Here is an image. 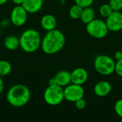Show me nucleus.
Returning a JSON list of instances; mask_svg holds the SVG:
<instances>
[{"instance_id": "1", "label": "nucleus", "mask_w": 122, "mask_h": 122, "mask_svg": "<svg viewBox=\"0 0 122 122\" xmlns=\"http://www.w3.org/2000/svg\"><path fill=\"white\" fill-rule=\"evenodd\" d=\"M66 43L64 34L59 29H54L48 31L41 39V48L43 52L48 55H52L61 51Z\"/></svg>"}, {"instance_id": "2", "label": "nucleus", "mask_w": 122, "mask_h": 122, "mask_svg": "<svg viewBox=\"0 0 122 122\" xmlns=\"http://www.w3.org/2000/svg\"><path fill=\"white\" fill-rule=\"evenodd\" d=\"M31 98L30 90L24 84H15L7 92L6 100L14 107H22L25 106Z\"/></svg>"}, {"instance_id": "3", "label": "nucleus", "mask_w": 122, "mask_h": 122, "mask_svg": "<svg viewBox=\"0 0 122 122\" xmlns=\"http://www.w3.org/2000/svg\"><path fill=\"white\" fill-rule=\"evenodd\" d=\"M41 38L38 31L34 29L25 30L19 37V45L26 53H34L41 47Z\"/></svg>"}, {"instance_id": "4", "label": "nucleus", "mask_w": 122, "mask_h": 122, "mask_svg": "<svg viewBox=\"0 0 122 122\" xmlns=\"http://www.w3.org/2000/svg\"><path fill=\"white\" fill-rule=\"evenodd\" d=\"M64 99V89L57 84L49 85L44 92V100L50 106H57Z\"/></svg>"}, {"instance_id": "5", "label": "nucleus", "mask_w": 122, "mask_h": 122, "mask_svg": "<svg viewBox=\"0 0 122 122\" xmlns=\"http://www.w3.org/2000/svg\"><path fill=\"white\" fill-rule=\"evenodd\" d=\"M94 68L102 75H110L114 72L115 62L107 55H99L94 60Z\"/></svg>"}, {"instance_id": "6", "label": "nucleus", "mask_w": 122, "mask_h": 122, "mask_svg": "<svg viewBox=\"0 0 122 122\" xmlns=\"http://www.w3.org/2000/svg\"><path fill=\"white\" fill-rule=\"evenodd\" d=\"M86 30L91 36L95 39L104 38L109 31L106 21L96 19L86 24Z\"/></svg>"}, {"instance_id": "7", "label": "nucleus", "mask_w": 122, "mask_h": 122, "mask_svg": "<svg viewBox=\"0 0 122 122\" xmlns=\"http://www.w3.org/2000/svg\"><path fill=\"white\" fill-rule=\"evenodd\" d=\"M64 99L70 102H75L77 100L84 98V89L81 85L76 84H69L64 89Z\"/></svg>"}, {"instance_id": "8", "label": "nucleus", "mask_w": 122, "mask_h": 122, "mask_svg": "<svg viewBox=\"0 0 122 122\" xmlns=\"http://www.w3.org/2000/svg\"><path fill=\"white\" fill-rule=\"evenodd\" d=\"M28 17V12L21 5H16L11 11L10 19L11 23L16 26H23Z\"/></svg>"}, {"instance_id": "9", "label": "nucleus", "mask_w": 122, "mask_h": 122, "mask_svg": "<svg viewBox=\"0 0 122 122\" xmlns=\"http://www.w3.org/2000/svg\"><path fill=\"white\" fill-rule=\"evenodd\" d=\"M107 26L109 31L114 32L122 29V14L119 11H114L112 14L107 18Z\"/></svg>"}, {"instance_id": "10", "label": "nucleus", "mask_w": 122, "mask_h": 122, "mask_svg": "<svg viewBox=\"0 0 122 122\" xmlns=\"http://www.w3.org/2000/svg\"><path fill=\"white\" fill-rule=\"evenodd\" d=\"M89 74L87 71L81 67L74 69L71 73V83L82 85L84 84L88 79Z\"/></svg>"}, {"instance_id": "11", "label": "nucleus", "mask_w": 122, "mask_h": 122, "mask_svg": "<svg viewBox=\"0 0 122 122\" xmlns=\"http://www.w3.org/2000/svg\"><path fill=\"white\" fill-rule=\"evenodd\" d=\"M112 91V84L107 81H102L98 82L94 88V94L99 97H104L110 94Z\"/></svg>"}, {"instance_id": "12", "label": "nucleus", "mask_w": 122, "mask_h": 122, "mask_svg": "<svg viewBox=\"0 0 122 122\" xmlns=\"http://www.w3.org/2000/svg\"><path fill=\"white\" fill-rule=\"evenodd\" d=\"M21 6L29 14H34L42 8L43 0H24Z\"/></svg>"}, {"instance_id": "13", "label": "nucleus", "mask_w": 122, "mask_h": 122, "mask_svg": "<svg viewBox=\"0 0 122 122\" xmlns=\"http://www.w3.org/2000/svg\"><path fill=\"white\" fill-rule=\"evenodd\" d=\"M54 79L56 84L61 87H65L71 83V73L66 70H61L57 72L54 76Z\"/></svg>"}, {"instance_id": "14", "label": "nucleus", "mask_w": 122, "mask_h": 122, "mask_svg": "<svg viewBox=\"0 0 122 122\" xmlns=\"http://www.w3.org/2000/svg\"><path fill=\"white\" fill-rule=\"evenodd\" d=\"M41 25L42 28L46 31L56 29L57 25V21L54 16L47 14L44 15L41 19Z\"/></svg>"}, {"instance_id": "15", "label": "nucleus", "mask_w": 122, "mask_h": 122, "mask_svg": "<svg viewBox=\"0 0 122 122\" xmlns=\"http://www.w3.org/2000/svg\"><path fill=\"white\" fill-rule=\"evenodd\" d=\"M4 47L9 51H14L17 49L19 45V39L14 35L8 36L4 41Z\"/></svg>"}, {"instance_id": "16", "label": "nucleus", "mask_w": 122, "mask_h": 122, "mask_svg": "<svg viewBox=\"0 0 122 122\" xmlns=\"http://www.w3.org/2000/svg\"><path fill=\"white\" fill-rule=\"evenodd\" d=\"M94 17H95V11L92 7L88 6V7L83 8L81 16L80 17L83 23L86 24L90 21H92L93 19H94Z\"/></svg>"}, {"instance_id": "17", "label": "nucleus", "mask_w": 122, "mask_h": 122, "mask_svg": "<svg viewBox=\"0 0 122 122\" xmlns=\"http://www.w3.org/2000/svg\"><path fill=\"white\" fill-rule=\"evenodd\" d=\"M11 64L6 60H0V76H6L11 71Z\"/></svg>"}, {"instance_id": "18", "label": "nucleus", "mask_w": 122, "mask_h": 122, "mask_svg": "<svg viewBox=\"0 0 122 122\" xmlns=\"http://www.w3.org/2000/svg\"><path fill=\"white\" fill-rule=\"evenodd\" d=\"M82 11H83V8L75 4L74 5H73L69 11V16L73 19H80L81 16V13H82Z\"/></svg>"}, {"instance_id": "19", "label": "nucleus", "mask_w": 122, "mask_h": 122, "mask_svg": "<svg viewBox=\"0 0 122 122\" xmlns=\"http://www.w3.org/2000/svg\"><path fill=\"white\" fill-rule=\"evenodd\" d=\"M113 11H114V10L112 9V8L109 4H104L102 5L99 9L100 14L104 18H107L108 16H109Z\"/></svg>"}, {"instance_id": "20", "label": "nucleus", "mask_w": 122, "mask_h": 122, "mask_svg": "<svg viewBox=\"0 0 122 122\" xmlns=\"http://www.w3.org/2000/svg\"><path fill=\"white\" fill-rule=\"evenodd\" d=\"M109 4L114 11H120L122 9V0H110Z\"/></svg>"}, {"instance_id": "21", "label": "nucleus", "mask_w": 122, "mask_h": 122, "mask_svg": "<svg viewBox=\"0 0 122 122\" xmlns=\"http://www.w3.org/2000/svg\"><path fill=\"white\" fill-rule=\"evenodd\" d=\"M114 110L117 114L122 119V99H119L114 105Z\"/></svg>"}, {"instance_id": "22", "label": "nucleus", "mask_w": 122, "mask_h": 122, "mask_svg": "<svg viewBox=\"0 0 122 122\" xmlns=\"http://www.w3.org/2000/svg\"><path fill=\"white\" fill-rule=\"evenodd\" d=\"M74 1L76 4L81 6L82 8L90 6L94 2V0H74Z\"/></svg>"}, {"instance_id": "23", "label": "nucleus", "mask_w": 122, "mask_h": 122, "mask_svg": "<svg viewBox=\"0 0 122 122\" xmlns=\"http://www.w3.org/2000/svg\"><path fill=\"white\" fill-rule=\"evenodd\" d=\"M114 72H116L118 76L122 77V59L117 61V62L115 63Z\"/></svg>"}, {"instance_id": "24", "label": "nucleus", "mask_w": 122, "mask_h": 122, "mask_svg": "<svg viewBox=\"0 0 122 122\" xmlns=\"http://www.w3.org/2000/svg\"><path fill=\"white\" fill-rule=\"evenodd\" d=\"M75 106L78 109H84L86 106V101L83 98L77 100L76 102H75Z\"/></svg>"}, {"instance_id": "25", "label": "nucleus", "mask_w": 122, "mask_h": 122, "mask_svg": "<svg viewBox=\"0 0 122 122\" xmlns=\"http://www.w3.org/2000/svg\"><path fill=\"white\" fill-rule=\"evenodd\" d=\"M114 59H115L116 61H119V60H121V59H122V51H117V52L114 54Z\"/></svg>"}, {"instance_id": "26", "label": "nucleus", "mask_w": 122, "mask_h": 122, "mask_svg": "<svg viewBox=\"0 0 122 122\" xmlns=\"http://www.w3.org/2000/svg\"><path fill=\"white\" fill-rule=\"evenodd\" d=\"M3 90H4V82L1 79V76H0V95L3 92Z\"/></svg>"}, {"instance_id": "27", "label": "nucleus", "mask_w": 122, "mask_h": 122, "mask_svg": "<svg viewBox=\"0 0 122 122\" xmlns=\"http://www.w3.org/2000/svg\"><path fill=\"white\" fill-rule=\"evenodd\" d=\"M11 1L16 5H21L24 1V0H11Z\"/></svg>"}, {"instance_id": "28", "label": "nucleus", "mask_w": 122, "mask_h": 122, "mask_svg": "<svg viewBox=\"0 0 122 122\" xmlns=\"http://www.w3.org/2000/svg\"><path fill=\"white\" fill-rule=\"evenodd\" d=\"M56 81L54 77L52 79H50V80L49 81V85H56Z\"/></svg>"}, {"instance_id": "29", "label": "nucleus", "mask_w": 122, "mask_h": 122, "mask_svg": "<svg viewBox=\"0 0 122 122\" xmlns=\"http://www.w3.org/2000/svg\"><path fill=\"white\" fill-rule=\"evenodd\" d=\"M7 1H8V0H0V6L5 4L7 2Z\"/></svg>"}, {"instance_id": "30", "label": "nucleus", "mask_w": 122, "mask_h": 122, "mask_svg": "<svg viewBox=\"0 0 122 122\" xmlns=\"http://www.w3.org/2000/svg\"><path fill=\"white\" fill-rule=\"evenodd\" d=\"M121 51H122V49H121Z\"/></svg>"}, {"instance_id": "31", "label": "nucleus", "mask_w": 122, "mask_h": 122, "mask_svg": "<svg viewBox=\"0 0 122 122\" xmlns=\"http://www.w3.org/2000/svg\"></svg>"}]
</instances>
